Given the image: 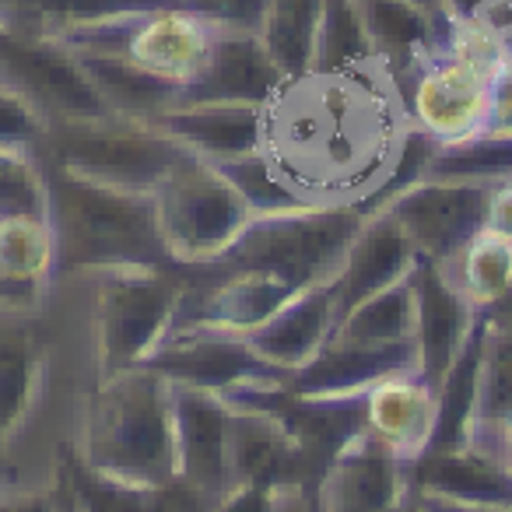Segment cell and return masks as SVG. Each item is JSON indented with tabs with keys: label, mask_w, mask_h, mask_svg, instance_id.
Returning a JSON list of instances; mask_svg holds the SVG:
<instances>
[{
	"label": "cell",
	"mask_w": 512,
	"mask_h": 512,
	"mask_svg": "<svg viewBox=\"0 0 512 512\" xmlns=\"http://www.w3.org/2000/svg\"><path fill=\"white\" fill-rule=\"evenodd\" d=\"M411 120L379 60L288 78L264 106V155L302 204L362 207L386 183Z\"/></svg>",
	"instance_id": "obj_1"
},
{
	"label": "cell",
	"mask_w": 512,
	"mask_h": 512,
	"mask_svg": "<svg viewBox=\"0 0 512 512\" xmlns=\"http://www.w3.org/2000/svg\"><path fill=\"white\" fill-rule=\"evenodd\" d=\"M74 453L88 470L127 488L144 491L172 481L176 439H172L169 379L148 365L99 379Z\"/></svg>",
	"instance_id": "obj_2"
},
{
	"label": "cell",
	"mask_w": 512,
	"mask_h": 512,
	"mask_svg": "<svg viewBox=\"0 0 512 512\" xmlns=\"http://www.w3.org/2000/svg\"><path fill=\"white\" fill-rule=\"evenodd\" d=\"M46 183H50L46 221L57 242V274L172 264L158 232L155 193L102 186L71 176L57 165H46Z\"/></svg>",
	"instance_id": "obj_3"
},
{
	"label": "cell",
	"mask_w": 512,
	"mask_h": 512,
	"mask_svg": "<svg viewBox=\"0 0 512 512\" xmlns=\"http://www.w3.org/2000/svg\"><path fill=\"white\" fill-rule=\"evenodd\" d=\"M502 60L505 50L495 32L484 29L477 18H449L446 43L397 81L411 127L435 144L477 137L488 113L491 78Z\"/></svg>",
	"instance_id": "obj_4"
},
{
	"label": "cell",
	"mask_w": 512,
	"mask_h": 512,
	"mask_svg": "<svg viewBox=\"0 0 512 512\" xmlns=\"http://www.w3.org/2000/svg\"><path fill=\"white\" fill-rule=\"evenodd\" d=\"M362 221L365 211L351 204L253 214L246 232L214 260V267L256 271L288 285L292 292H306L337 278Z\"/></svg>",
	"instance_id": "obj_5"
},
{
	"label": "cell",
	"mask_w": 512,
	"mask_h": 512,
	"mask_svg": "<svg viewBox=\"0 0 512 512\" xmlns=\"http://www.w3.org/2000/svg\"><path fill=\"white\" fill-rule=\"evenodd\" d=\"M95 281V365L99 379L144 365L176 327L186 299V274L176 264L109 267Z\"/></svg>",
	"instance_id": "obj_6"
},
{
	"label": "cell",
	"mask_w": 512,
	"mask_h": 512,
	"mask_svg": "<svg viewBox=\"0 0 512 512\" xmlns=\"http://www.w3.org/2000/svg\"><path fill=\"white\" fill-rule=\"evenodd\" d=\"M39 155L46 165H57L92 183L155 193V186L169 176L186 148L151 123L102 116V120L50 123Z\"/></svg>",
	"instance_id": "obj_7"
},
{
	"label": "cell",
	"mask_w": 512,
	"mask_h": 512,
	"mask_svg": "<svg viewBox=\"0 0 512 512\" xmlns=\"http://www.w3.org/2000/svg\"><path fill=\"white\" fill-rule=\"evenodd\" d=\"M155 214L165 253L176 267L214 264L253 221L246 197L190 151L155 186Z\"/></svg>",
	"instance_id": "obj_8"
},
{
	"label": "cell",
	"mask_w": 512,
	"mask_h": 512,
	"mask_svg": "<svg viewBox=\"0 0 512 512\" xmlns=\"http://www.w3.org/2000/svg\"><path fill=\"white\" fill-rule=\"evenodd\" d=\"M0 85L18 92L43 123L113 116L81 60L50 36L0 18Z\"/></svg>",
	"instance_id": "obj_9"
},
{
	"label": "cell",
	"mask_w": 512,
	"mask_h": 512,
	"mask_svg": "<svg viewBox=\"0 0 512 512\" xmlns=\"http://www.w3.org/2000/svg\"><path fill=\"white\" fill-rule=\"evenodd\" d=\"M491 186L495 183L425 176L379 211L393 214L418 256L449 264L477 232H484Z\"/></svg>",
	"instance_id": "obj_10"
},
{
	"label": "cell",
	"mask_w": 512,
	"mask_h": 512,
	"mask_svg": "<svg viewBox=\"0 0 512 512\" xmlns=\"http://www.w3.org/2000/svg\"><path fill=\"white\" fill-rule=\"evenodd\" d=\"M148 369L162 372L169 383L200 386L211 393H228L242 383H260V379H278L285 372L271 369L249 351L239 334L214 327H172L162 348L148 358Z\"/></svg>",
	"instance_id": "obj_11"
},
{
	"label": "cell",
	"mask_w": 512,
	"mask_h": 512,
	"mask_svg": "<svg viewBox=\"0 0 512 512\" xmlns=\"http://www.w3.org/2000/svg\"><path fill=\"white\" fill-rule=\"evenodd\" d=\"M407 491L411 460L362 428L330 460L323 477V512H397Z\"/></svg>",
	"instance_id": "obj_12"
},
{
	"label": "cell",
	"mask_w": 512,
	"mask_h": 512,
	"mask_svg": "<svg viewBox=\"0 0 512 512\" xmlns=\"http://www.w3.org/2000/svg\"><path fill=\"white\" fill-rule=\"evenodd\" d=\"M407 281L414 292V362L421 376L439 390L453 358L474 330L477 309L463 299V292L435 260L418 256Z\"/></svg>",
	"instance_id": "obj_13"
},
{
	"label": "cell",
	"mask_w": 512,
	"mask_h": 512,
	"mask_svg": "<svg viewBox=\"0 0 512 512\" xmlns=\"http://www.w3.org/2000/svg\"><path fill=\"white\" fill-rule=\"evenodd\" d=\"M288 74L274 64L260 32L221 29L214 39L207 64L200 74L183 85L179 106L193 102H249V106H267L278 95Z\"/></svg>",
	"instance_id": "obj_14"
},
{
	"label": "cell",
	"mask_w": 512,
	"mask_h": 512,
	"mask_svg": "<svg viewBox=\"0 0 512 512\" xmlns=\"http://www.w3.org/2000/svg\"><path fill=\"white\" fill-rule=\"evenodd\" d=\"M172 386V439L176 477L221 498L228 491V404L200 386Z\"/></svg>",
	"instance_id": "obj_15"
},
{
	"label": "cell",
	"mask_w": 512,
	"mask_h": 512,
	"mask_svg": "<svg viewBox=\"0 0 512 512\" xmlns=\"http://www.w3.org/2000/svg\"><path fill=\"white\" fill-rule=\"evenodd\" d=\"M414 264H418V249L411 246L404 228L393 221V214L369 211L334 278L337 320L351 313L358 302L386 292L390 285H400L414 271Z\"/></svg>",
	"instance_id": "obj_16"
},
{
	"label": "cell",
	"mask_w": 512,
	"mask_h": 512,
	"mask_svg": "<svg viewBox=\"0 0 512 512\" xmlns=\"http://www.w3.org/2000/svg\"><path fill=\"white\" fill-rule=\"evenodd\" d=\"M337 327L334 281L306 288L292 295L274 316H267L256 330H249L242 341L249 344L256 358L278 372H295L309 365L323 351Z\"/></svg>",
	"instance_id": "obj_17"
},
{
	"label": "cell",
	"mask_w": 512,
	"mask_h": 512,
	"mask_svg": "<svg viewBox=\"0 0 512 512\" xmlns=\"http://www.w3.org/2000/svg\"><path fill=\"white\" fill-rule=\"evenodd\" d=\"M404 369H418V362H414V344L362 348V344L327 341L313 362L288 372L285 386L295 397H306V400L365 397L379 379L393 376V372H404Z\"/></svg>",
	"instance_id": "obj_18"
},
{
	"label": "cell",
	"mask_w": 512,
	"mask_h": 512,
	"mask_svg": "<svg viewBox=\"0 0 512 512\" xmlns=\"http://www.w3.org/2000/svg\"><path fill=\"white\" fill-rule=\"evenodd\" d=\"M162 134L204 162H225L264 148V106L249 102H193L151 120Z\"/></svg>",
	"instance_id": "obj_19"
},
{
	"label": "cell",
	"mask_w": 512,
	"mask_h": 512,
	"mask_svg": "<svg viewBox=\"0 0 512 512\" xmlns=\"http://www.w3.org/2000/svg\"><path fill=\"white\" fill-rule=\"evenodd\" d=\"M439 390L418 369L393 372L365 393V428L404 460L425 453L435 432Z\"/></svg>",
	"instance_id": "obj_20"
},
{
	"label": "cell",
	"mask_w": 512,
	"mask_h": 512,
	"mask_svg": "<svg viewBox=\"0 0 512 512\" xmlns=\"http://www.w3.org/2000/svg\"><path fill=\"white\" fill-rule=\"evenodd\" d=\"M43 383V341L36 313L0 309V460L29 425Z\"/></svg>",
	"instance_id": "obj_21"
},
{
	"label": "cell",
	"mask_w": 512,
	"mask_h": 512,
	"mask_svg": "<svg viewBox=\"0 0 512 512\" xmlns=\"http://www.w3.org/2000/svg\"><path fill=\"white\" fill-rule=\"evenodd\" d=\"M53 278H57V242L50 221H0V309L39 313Z\"/></svg>",
	"instance_id": "obj_22"
},
{
	"label": "cell",
	"mask_w": 512,
	"mask_h": 512,
	"mask_svg": "<svg viewBox=\"0 0 512 512\" xmlns=\"http://www.w3.org/2000/svg\"><path fill=\"white\" fill-rule=\"evenodd\" d=\"M358 11L369 29L376 60L393 81L407 78L428 53L446 43L449 18L414 0H358Z\"/></svg>",
	"instance_id": "obj_23"
},
{
	"label": "cell",
	"mask_w": 512,
	"mask_h": 512,
	"mask_svg": "<svg viewBox=\"0 0 512 512\" xmlns=\"http://www.w3.org/2000/svg\"><path fill=\"white\" fill-rule=\"evenodd\" d=\"M414 491L467 505H512V470L470 446L425 449L411 460Z\"/></svg>",
	"instance_id": "obj_24"
},
{
	"label": "cell",
	"mask_w": 512,
	"mask_h": 512,
	"mask_svg": "<svg viewBox=\"0 0 512 512\" xmlns=\"http://www.w3.org/2000/svg\"><path fill=\"white\" fill-rule=\"evenodd\" d=\"M74 57L81 60L88 78L95 81V88L106 99V106L113 109V116L151 123L179 106V95H183L179 81L158 78V74L144 71L134 60L120 57V53H74Z\"/></svg>",
	"instance_id": "obj_25"
},
{
	"label": "cell",
	"mask_w": 512,
	"mask_h": 512,
	"mask_svg": "<svg viewBox=\"0 0 512 512\" xmlns=\"http://www.w3.org/2000/svg\"><path fill=\"white\" fill-rule=\"evenodd\" d=\"M488 323V320H484ZM512 425V330L491 327L484 334L481 372H477L474 411L467 425V446L498 460L505 428Z\"/></svg>",
	"instance_id": "obj_26"
},
{
	"label": "cell",
	"mask_w": 512,
	"mask_h": 512,
	"mask_svg": "<svg viewBox=\"0 0 512 512\" xmlns=\"http://www.w3.org/2000/svg\"><path fill=\"white\" fill-rule=\"evenodd\" d=\"M330 341L362 344V348H393V344H414V292L411 281L390 285L386 292L358 302L351 313L337 320Z\"/></svg>",
	"instance_id": "obj_27"
},
{
	"label": "cell",
	"mask_w": 512,
	"mask_h": 512,
	"mask_svg": "<svg viewBox=\"0 0 512 512\" xmlns=\"http://www.w3.org/2000/svg\"><path fill=\"white\" fill-rule=\"evenodd\" d=\"M323 0H267V15L260 25L267 53L288 78L313 74L316 32H320Z\"/></svg>",
	"instance_id": "obj_28"
},
{
	"label": "cell",
	"mask_w": 512,
	"mask_h": 512,
	"mask_svg": "<svg viewBox=\"0 0 512 512\" xmlns=\"http://www.w3.org/2000/svg\"><path fill=\"white\" fill-rule=\"evenodd\" d=\"M463 299L481 313V309L495 306L512 285V242L495 232H477L460 253L442 264Z\"/></svg>",
	"instance_id": "obj_29"
},
{
	"label": "cell",
	"mask_w": 512,
	"mask_h": 512,
	"mask_svg": "<svg viewBox=\"0 0 512 512\" xmlns=\"http://www.w3.org/2000/svg\"><path fill=\"white\" fill-rule=\"evenodd\" d=\"M372 60H376V50H372L358 0H323L313 71H348V67H362Z\"/></svg>",
	"instance_id": "obj_30"
},
{
	"label": "cell",
	"mask_w": 512,
	"mask_h": 512,
	"mask_svg": "<svg viewBox=\"0 0 512 512\" xmlns=\"http://www.w3.org/2000/svg\"><path fill=\"white\" fill-rule=\"evenodd\" d=\"M50 183L39 148L0 144V221L4 218H46Z\"/></svg>",
	"instance_id": "obj_31"
},
{
	"label": "cell",
	"mask_w": 512,
	"mask_h": 512,
	"mask_svg": "<svg viewBox=\"0 0 512 512\" xmlns=\"http://www.w3.org/2000/svg\"><path fill=\"white\" fill-rule=\"evenodd\" d=\"M428 176L498 183V179L512 176V137L477 134L456 144H439L432 165H428Z\"/></svg>",
	"instance_id": "obj_32"
},
{
	"label": "cell",
	"mask_w": 512,
	"mask_h": 512,
	"mask_svg": "<svg viewBox=\"0 0 512 512\" xmlns=\"http://www.w3.org/2000/svg\"><path fill=\"white\" fill-rule=\"evenodd\" d=\"M211 165L246 197L253 214H278V211H292V207H313L295 197L292 186L281 179L274 162L264 155V148L249 151V155H239V158H225V162H211Z\"/></svg>",
	"instance_id": "obj_33"
},
{
	"label": "cell",
	"mask_w": 512,
	"mask_h": 512,
	"mask_svg": "<svg viewBox=\"0 0 512 512\" xmlns=\"http://www.w3.org/2000/svg\"><path fill=\"white\" fill-rule=\"evenodd\" d=\"M46 137V123L29 102L8 85H0V144H22L39 148Z\"/></svg>",
	"instance_id": "obj_34"
},
{
	"label": "cell",
	"mask_w": 512,
	"mask_h": 512,
	"mask_svg": "<svg viewBox=\"0 0 512 512\" xmlns=\"http://www.w3.org/2000/svg\"><path fill=\"white\" fill-rule=\"evenodd\" d=\"M214 505H218V498L193 488L183 477L144 488V512H214Z\"/></svg>",
	"instance_id": "obj_35"
},
{
	"label": "cell",
	"mask_w": 512,
	"mask_h": 512,
	"mask_svg": "<svg viewBox=\"0 0 512 512\" xmlns=\"http://www.w3.org/2000/svg\"><path fill=\"white\" fill-rule=\"evenodd\" d=\"M186 8L200 11L221 29H242V32H260L267 15V0H183Z\"/></svg>",
	"instance_id": "obj_36"
},
{
	"label": "cell",
	"mask_w": 512,
	"mask_h": 512,
	"mask_svg": "<svg viewBox=\"0 0 512 512\" xmlns=\"http://www.w3.org/2000/svg\"><path fill=\"white\" fill-rule=\"evenodd\" d=\"M481 137H512V60H502V67L491 78Z\"/></svg>",
	"instance_id": "obj_37"
},
{
	"label": "cell",
	"mask_w": 512,
	"mask_h": 512,
	"mask_svg": "<svg viewBox=\"0 0 512 512\" xmlns=\"http://www.w3.org/2000/svg\"><path fill=\"white\" fill-rule=\"evenodd\" d=\"M0 512H57V481L43 484V488L0 481Z\"/></svg>",
	"instance_id": "obj_38"
},
{
	"label": "cell",
	"mask_w": 512,
	"mask_h": 512,
	"mask_svg": "<svg viewBox=\"0 0 512 512\" xmlns=\"http://www.w3.org/2000/svg\"><path fill=\"white\" fill-rule=\"evenodd\" d=\"M214 512H274V488L267 484H239L218 498Z\"/></svg>",
	"instance_id": "obj_39"
},
{
	"label": "cell",
	"mask_w": 512,
	"mask_h": 512,
	"mask_svg": "<svg viewBox=\"0 0 512 512\" xmlns=\"http://www.w3.org/2000/svg\"><path fill=\"white\" fill-rule=\"evenodd\" d=\"M484 232H495V235H502V239L512 242V176L498 179V183L491 186Z\"/></svg>",
	"instance_id": "obj_40"
},
{
	"label": "cell",
	"mask_w": 512,
	"mask_h": 512,
	"mask_svg": "<svg viewBox=\"0 0 512 512\" xmlns=\"http://www.w3.org/2000/svg\"><path fill=\"white\" fill-rule=\"evenodd\" d=\"M421 502H425L428 512H512V505H467V502H449V498H432V495H421Z\"/></svg>",
	"instance_id": "obj_41"
},
{
	"label": "cell",
	"mask_w": 512,
	"mask_h": 512,
	"mask_svg": "<svg viewBox=\"0 0 512 512\" xmlns=\"http://www.w3.org/2000/svg\"><path fill=\"white\" fill-rule=\"evenodd\" d=\"M488 4L491 0H442V15L463 22V18H477Z\"/></svg>",
	"instance_id": "obj_42"
},
{
	"label": "cell",
	"mask_w": 512,
	"mask_h": 512,
	"mask_svg": "<svg viewBox=\"0 0 512 512\" xmlns=\"http://www.w3.org/2000/svg\"><path fill=\"white\" fill-rule=\"evenodd\" d=\"M481 316L491 323V327H505V330H512V285H509V292H505L502 299L495 302V306L481 309Z\"/></svg>",
	"instance_id": "obj_43"
},
{
	"label": "cell",
	"mask_w": 512,
	"mask_h": 512,
	"mask_svg": "<svg viewBox=\"0 0 512 512\" xmlns=\"http://www.w3.org/2000/svg\"><path fill=\"white\" fill-rule=\"evenodd\" d=\"M397 512H428V509H425V502H421V495L414 491V484H411V491L404 495V502L397 505Z\"/></svg>",
	"instance_id": "obj_44"
},
{
	"label": "cell",
	"mask_w": 512,
	"mask_h": 512,
	"mask_svg": "<svg viewBox=\"0 0 512 512\" xmlns=\"http://www.w3.org/2000/svg\"><path fill=\"white\" fill-rule=\"evenodd\" d=\"M498 463L512 470V425L505 428V435H502V446H498Z\"/></svg>",
	"instance_id": "obj_45"
},
{
	"label": "cell",
	"mask_w": 512,
	"mask_h": 512,
	"mask_svg": "<svg viewBox=\"0 0 512 512\" xmlns=\"http://www.w3.org/2000/svg\"><path fill=\"white\" fill-rule=\"evenodd\" d=\"M414 4H421V8H428V11H439L442 15V0H414Z\"/></svg>",
	"instance_id": "obj_46"
},
{
	"label": "cell",
	"mask_w": 512,
	"mask_h": 512,
	"mask_svg": "<svg viewBox=\"0 0 512 512\" xmlns=\"http://www.w3.org/2000/svg\"><path fill=\"white\" fill-rule=\"evenodd\" d=\"M0 463H4V460H0Z\"/></svg>",
	"instance_id": "obj_47"
}]
</instances>
